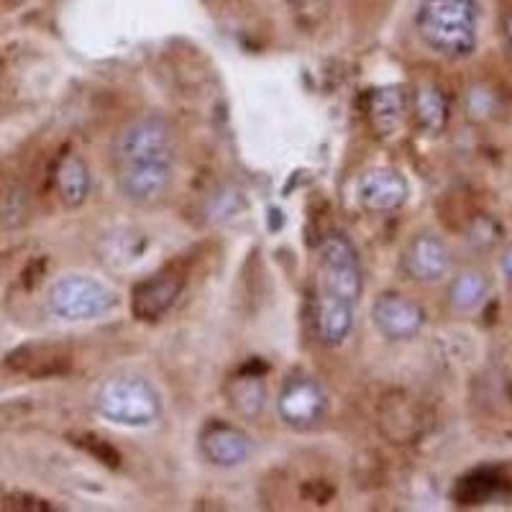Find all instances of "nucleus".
<instances>
[{"label": "nucleus", "instance_id": "f257e3e1", "mask_svg": "<svg viewBox=\"0 0 512 512\" xmlns=\"http://www.w3.org/2000/svg\"><path fill=\"white\" fill-rule=\"evenodd\" d=\"M177 169V134L162 113H144L113 141V180L123 200L139 208L162 203Z\"/></svg>", "mask_w": 512, "mask_h": 512}, {"label": "nucleus", "instance_id": "f03ea898", "mask_svg": "<svg viewBox=\"0 0 512 512\" xmlns=\"http://www.w3.org/2000/svg\"><path fill=\"white\" fill-rule=\"evenodd\" d=\"M415 29L425 47L441 57H469L477 49L479 8L474 0H423Z\"/></svg>", "mask_w": 512, "mask_h": 512}, {"label": "nucleus", "instance_id": "7ed1b4c3", "mask_svg": "<svg viewBox=\"0 0 512 512\" xmlns=\"http://www.w3.org/2000/svg\"><path fill=\"white\" fill-rule=\"evenodd\" d=\"M95 410L105 420L128 428H144L162 415V397L149 379L136 374H118L105 379L95 392Z\"/></svg>", "mask_w": 512, "mask_h": 512}, {"label": "nucleus", "instance_id": "20e7f679", "mask_svg": "<svg viewBox=\"0 0 512 512\" xmlns=\"http://www.w3.org/2000/svg\"><path fill=\"white\" fill-rule=\"evenodd\" d=\"M361 264L356 246L349 236L331 231L320 244L318 259V290L323 295L341 297L349 303H359L361 297Z\"/></svg>", "mask_w": 512, "mask_h": 512}, {"label": "nucleus", "instance_id": "39448f33", "mask_svg": "<svg viewBox=\"0 0 512 512\" xmlns=\"http://www.w3.org/2000/svg\"><path fill=\"white\" fill-rule=\"evenodd\" d=\"M116 295L85 274H67L49 290V308L64 320H93L113 310Z\"/></svg>", "mask_w": 512, "mask_h": 512}, {"label": "nucleus", "instance_id": "423d86ee", "mask_svg": "<svg viewBox=\"0 0 512 512\" xmlns=\"http://www.w3.org/2000/svg\"><path fill=\"white\" fill-rule=\"evenodd\" d=\"M277 413L290 428L308 431L313 425L326 418L328 395L318 379L308 374H295L282 384L280 400H277Z\"/></svg>", "mask_w": 512, "mask_h": 512}, {"label": "nucleus", "instance_id": "0eeeda50", "mask_svg": "<svg viewBox=\"0 0 512 512\" xmlns=\"http://www.w3.org/2000/svg\"><path fill=\"white\" fill-rule=\"evenodd\" d=\"M200 456L208 464L221 466V469H233L251 459L254 443L241 431L239 425L226 423V420H210L203 425L198 438Z\"/></svg>", "mask_w": 512, "mask_h": 512}, {"label": "nucleus", "instance_id": "6e6552de", "mask_svg": "<svg viewBox=\"0 0 512 512\" xmlns=\"http://www.w3.org/2000/svg\"><path fill=\"white\" fill-rule=\"evenodd\" d=\"M372 323L390 341L415 338L425 326V310L400 292H384L372 305Z\"/></svg>", "mask_w": 512, "mask_h": 512}, {"label": "nucleus", "instance_id": "1a4fd4ad", "mask_svg": "<svg viewBox=\"0 0 512 512\" xmlns=\"http://www.w3.org/2000/svg\"><path fill=\"white\" fill-rule=\"evenodd\" d=\"M182 285H185V280H182V274L177 269H162V272L141 280L131 292V313H134V318L144 320V323L162 320L172 310V305L177 303Z\"/></svg>", "mask_w": 512, "mask_h": 512}, {"label": "nucleus", "instance_id": "9d476101", "mask_svg": "<svg viewBox=\"0 0 512 512\" xmlns=\"http://www.w3.org/2000/svg\"><path fill=\"white\" fill-rule=\"evenodd\" d=\"M451 269V251L433 233H418L402 251V272L420 285L441 282Z\"/></svg>", "mask_w": 512, "mask_h": 512}, {"label": "nucleus", "instance_id": "9b49d317", "mask_svg": "<svg viewBox=\"0 0 512 512\" xmlns=\"http://www.w3.org/2000/svg\"><path fill=\"white\" fill-rule=\"evenodd\" d=\"M356 200L369 213H390L408 200V180L397 169H372L356 185Z\"/></svg>", "mask_w": 512, "mask_h": 512}, {"label": "nucleus", "instance_id": "f8f14e48", "mask_svg": "<svg viewBox=\"0 0 512 512\" xmlns=\"http://www.w3.org/2000/svg\"><path fill=\"white\" fill-rule=\"evenodd\" d=\"M377 425L382 436L392 443H410L420 433V410L408 395H384L377 408Z\"/></svg>", "mask_w": 512, "mask_h": 512}, {"label": "nucleus", "instance_id": "ddd939ff", "mask_svg": "<svg viewBox=\"0 0 512 512\" xmlns=\"http://www.w3.org/2000/svg\"><path fill=\"white\" fill-rule=\"evenodd\" d=\"M354 310L356 305L341 297L323 295L315 292L313 303V318L318 338L326 346H341L349 338L351 328H354Z\"/></svg>", "mask_w": 512, "mask_h": 512}, {"label": "nucleus", "instance_id": "4468645a", "mask_svg": "<svg viewBox=\"0 0 512 512\" xmlns=\"http://www.w3.org/2000/svg\"><path fill=\"white\" fill-rule=\"evenodd\" d=\"M93 187V177L80 154H62L54 164V190H57L59 200L64 208H80L90 195Z\"/></svg>", "mask_w": 512, "mask_h": 512}, {"label": "nucleus", "instance_id": "2eb2a0df", "mask_svg": "<svg viewBox=\"0 0 512 512\" xmlns=\"http://www.w3.org/2000/svg\"><path fill=\"white\" fill-rule=\"evenodd\" d=\"M408 111V98L400 88H379L369 95V121L379 136H395Z\"/></svg>", "mask_w": 512, "mask_h": 512}, {"label": "nucleus", "instance_id": "dca6fc26", "mask_svg": "<svg viewBox=\"0 0 512 512\" xmlns=\"http://www.w3.org/2000/svg\"><path fill=\"white\" fill-rule=\"evenodd\" d=\"M8 367L31 374V377H52L70 369V356L59 354L57 349H47V346H24L8 356Z\"/></svg>", "mask_w": 512, "mask_h": 512}, {"label": "nucleus", "instance_id": "f3484780", "mask_svg": "<svg viewBox=\"0 0 512 512\" xmlns=\"http://www.w3.org/2000/svg\"><path fill=\"white\" fill-rule=\"evenodd\" d=\"M489 295V277L479 269H464L448 285V305L456 313H472L487 300Z\"/></svg>", "mask_w": 512, "mask_h": 512}, {"label": "nucleus", "instance_id": "a211bd4d", "mask_svg": "<svg viewBox=\"0 0 512 512\" xmlns=\"http://www.w3.org/2000/svg\"><path fill=\"white\" fill-rule=\"evenodd\" d=\"M415 118L425 134H441L448 123V98L438 85L423 82L415 93Z\"/></svg>", "mask_w": 512, "mask_h": 512}, {"label": "nucleus", "instance_id": "6ab92c4d", "mask_svg": "<svg viewBox=\"0 0 512 512\" xmlns=\"http://www.w3.org/2000/svg\"><path fill=\"white\" fill-rule=\"evenodd\" d=\"M228 402L244 418L259 415L264 410V402H267L264 379L259 374H239L236 379H231V384H228Z\"/></svg>", "mask_w": 512, "mask_h": 512}, {"label": "nucleus", "instance_id": "aec40b11", "mask_svg": "<svg viewBox=\"0 0 512 512\" xmlns=\"http://www.w3.org/2000/svg\"><path fill=\"white\" fill-rule=\"evenodd\" d=\"M497 487H500V482L492 474H474L459 484V500L464 505H482L489 497H495Z\"/></svg>", "mask_w": 512, "mask_h": 512}, {"label": "nucleus", "instance_id": "412c9836", "mask_svg": "<svg viewBox=\"0 0 512 512\" xmlns=\"http://www.w3.org/2000/svg\"><path fill=\"white\" fill-rule=\"evenodd\" d=\"M72 443L85 448V451H88L90 456H95V461H100V464L111 466V469L121 466V454H118L116 448H113L108 441H103L100 436H93V433H80V436L72 438Z\"/></svg>", "mask_w": 512, "mask_h": 512}, {"label": "nucleus", "instance_id": "4be33fe9", "mask_svg": "<svg viewBox=\"0 0 512 512\" xmlns=\"http://www.w3.org/2000/svg\"><path fill=\"white\" fill-rule=\"evenodd\" d=\"M3 507H8V510H26V512H52V510H57L52 502L41 500V497H34V495H21V492H16V495H8L6 500H3Z\"/></svg>", "mask_w": 512, "mask_h": 512}, {"label": "nucleus", "instance_id": "5701e85b", "mask_svg": "<svg viewBox=\"0 0 512 512\" xmlns=\"http://www.w3.org/2000/svg\"><path fill=\"white\" fill-rule=\"evenodd\" d=\"M502 272H505L507 280L512 282V249L505 251V256H502Z\"/></svg>", "mask_w": 512, "mask_h": 512}, {"label": "nucleus", "instance_id": "b1692460", "mask_svg": "<svg viewBox=\"0 0 512 512\" xmlns=\"http://www.w3.org/2000/svg\"><path fill=\"white\" fill-rule=\"evenodd\" d=\"M507 39H510V47H512V13H510V21H507Z\"/></svg>", "mask_w": 512, "mask_h": 512}]
</instances>
